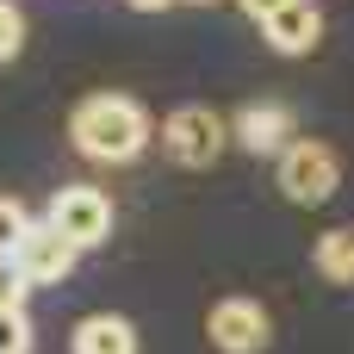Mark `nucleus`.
Here are the masks:
<instances>
[{"label":"nucleus","mask_w":354,"mask_h":354,"mask_svg":"<svg viewBox=\"0 0 354 354\" xmlns=\"http://www.w3.org/2000/svg\"><path fill=\"white\" fill-rule=\"evenodd\" d=\"M68 137L87 162L100 168H124L149 149V112L131 100V93H87L68 118Z\"/></svg>","instance_id":"nucleus-1"},{"label":"nucleus","mask_w":354,"mask_h":354,"mask_svg":"<svg viewBox=\"0 0 354 354\" xmlns=\"http://www.w3.org/2000/svg\"><path fill=\"white\" fill-rule=\"evenodd\" d=\"M274 174H280V193H286L292 205H324V199H336V187H342V162H336V149L317 143V137H292V143L274 156Z\"/></svg>","instance_id":"nucleus-2"},{"label":"nucleus","mask_w":354,"mask_h":354,"mask_svg":"<svg viewBox=\"0 0 354 354\" xmlns=\"http://www.w3.org/2000/svg\"><path fill=\"white\" fill-rule=\"evenodd\" d=\"M81 255L87 249H100L106 236H112V193L106 187H87V180H75V187H56V199H50V212H44Z\"/></svg>","instance_id":"nucleus-3"},{"label":"nucleus","mask_w":354,"mask_h":354,"mask_svg":"<svg viewBox=\"0 0 354 354\" xmlns=\"http://www.w3.org/2000/svg\"><path fill=\"white\" fill-rule=\"evenodd\" d=\"M224 137H230V124H224L212 106H180V112H168V124H162V149H168V162H180V168H212V162L224 156Z\"/></svg>","instance_id":"nucleus-4"},{"label":"nucleus","mask_w":354,"mask_h":354,"mask_svg":"<svg viewBox=\"0 0 354 354\" xmlns=\"http://www.w3.org/2000/svg\"><path fill=\"white\" fill-rule=\"evenodd\" d=\"M205 336L218 354H261L274 342V317L261 299H218L205 311Z\"/></svg>","instance_id":"nucleus-5"},{"label":"nucleus","mask_w":354,"mask_h":354,"mask_svg":"<svg viewBox=\"0 0 354 354\" xmlns=\"http://www.w3.org/2000/svg\"><path fill=\"white\" fill-rule=\"evenodd\" d=\"M12 261H19V274H25L31 286H56V280H68V274H75L81 249H75L50 218H31V230H25V243L12 249Z\"/></svg>","instance_id":"nucleus-6"},{"label":"nucleus","mask_w":354,"mask_h":354,"mask_svg":"<svg viewBox=\"0 0 354 354\" xmlns=\"http://www.w3.org/2000/svg\"><path fill=\"white\" fill-rule=\"evenodd\" d=\"M292 137H299V124H292V112L274 106V100H255V106H243V112L230 118V143L249 149V156H280Z\"/></svg>","instance_id":"nucleus-7"},{"label":"nucleus","mask_w":354,"mask_h":354,"mask_svg":"<svg viewBox=\"0 0 354 354\" xmlns=\"http://www.w3.org/2000/svg\"><path fill=\"white\" fill-rule=\"evenodd\" d=\"M261 37L280 56H311L324 44V6L317 0H286L274 19H261Z\"/></svg>","instance_id":"nucleus-8"},{"label":"nucleus","mask_w":354,"mask_h":354,"mask_svg":"<svg viewBox=\"0 0 354 354\" xmlns=\"http://www.w3.org/2000/svg\"><path fill=\"white\" fill-rule=\"evenodd\" d=\"M68 348L75 354H137V330H131L124 317H112V311H93V317L75 324Z\"/></svg>","instance_id":"nucleus-9"},{"label":"nucleus","mask_w":354,"mask_h":354,"mask_svg":"<svg viewBox=\"0 0 354 354\" xmlns=\"http://www.w3.org/2000/svg\"><path fill=\"white\" fill-rule=\"evenodd\" d=\"M311 261L330 286H354V230H324L311 243Z\"/></svg>","instance_id":"nucleus-10"},{"label":"nucleus","mask_w":354,"mask_h":354,"mask_svg":"<svg viewBox=\"0 0 354 354\" xmlns=\"http://www.w3.org/2000/svg\"><path fill=\"white\" fill-rule=\"evenodd\" d=\"M0 354H31V317H25V305L0 311Z\"/></svg>","instance_id":"nucleus-11"},{"label":"nucleus","mask_w":354,"mask_h":354,"mask_svg":"<svg viewBox=\"0 0 354 354\" xmlns=\"http://www.w3.org/2000/svg\"><path fill=\"white\" fill-rule=\"evenodd\" d=\"M25 230H31V218H25V205L0 193V255H12V249L25 243Z\"/></svg>","instance_id":"nucleus-12"},{"label":"nucleus","mask_w":354,"mask_h":354,"mask_svg":"<svg viewBox=\"0 0 354 354\" xmlns=\"http://www.w3.org/2000/svg\"><path fill=\"white\" fill-rule=\"evenodd\" d=\"M19 44H25V12H19L12 0H0V62H12Z\"/></svg>","instance_id":"nucleus-13"},{"label":"nucleus","mask_w":354,"mask_h":354,"mask_svg":"<svg viewBox=\"0 0 354 354\" xmlns=\"http://www.w3.org/2000/svg\"><path fill=\"white\" fill-rule=\"evenodd\" d=\"M25 286H31V280L19 274V261L0 255V311H6V305H25Z\"/></svg>","instance_id":"nucleus-14"},{"label":"nucleus","mask_w":354,"mask_h":354,"mask_svg":"<svg viewBox=\"0 0 354 354\" xmlns=\"http://www.w3.org/2000/svg\"><path fill=\"white\" fill-rule=\"evenodd\" d=\"M236 6H243V12H249V19H255V25H261V19H274V12H280V6H286V0H236Z\"/></svg>","instance_id":"nucleus-15"},{"label":"nucleus","mask_w":354,"mask_h":354,"mask_svg":"<svg viewBox=\"0 0 354 354\" xmlns=\"http://www.w3.org/2000/svg\"><path fill=\"white\" fill-rule=\"evenodd\" d=\"M124 6H137V12H162V6H174V0H124Z\"/></svg>","instance_id":"nucleus-16"}]
</instances>
